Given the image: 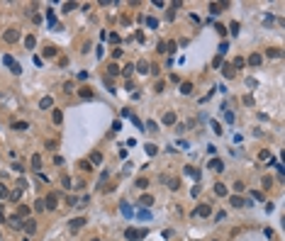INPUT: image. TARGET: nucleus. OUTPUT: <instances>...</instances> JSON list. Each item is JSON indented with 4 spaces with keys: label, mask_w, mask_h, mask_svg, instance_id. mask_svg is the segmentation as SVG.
<instances>
[{
    "label": "nucleus",
    "mask_w": 285,
    "mask_h": 241,
    "mask_svg": "<svg viewBox=\"0 0 285 241\" xmlns=\"http://www.w3.org/2000/svg\"><path fill=\"white\" fill-rule=\"evenodd\" d=\"M125 236H127V241H141L146 236V229H127Z\"/></svg>",
    "instance_id": "nucleus-1"
},
{
    "label": "nucleus",
    "mask_w": 285,
    "mask_h": 241,
    "mask_svg": "<svg viewBox=\"0 0 285 241\" xmlns=\"http://www.w3.org/2000/svg\"><path fill=\"white\" fill-rule=\"evenodd\" d=\"M68 227H71V231H78V229H83V227H85V219H83V217H76V219H71V222H68Z\"/></svg>",
    "instance_id": "nucleus-2"
},
{
    "label": "nucleus",
    "mask_w": 285,
    "mask_h": 241,
    "mask_svg": "<svg viewBox=\"0 0 285 241\" xmlns=\"http://www.w3.org/2000/svg\"><path fill=\"white\" fill-rule=\"evenodd\" d=\"M229 202H232L234 207H244V205L251 207V200H244V197H239V195H232V197H229Z\"/></svg>",
    "instance_id": "nucleus-3"
},
{
    "label": "nucleus",
    "mask_w": 285,
    "mask_h": 241,
    "mask_svg": "<svg viewBox=\"0 0 285 241\" xmlns=\"http://www.w3.org/2000/svg\"><path fill=\"white\" fill-rule=\"evenodd\" d=\"M210 212H212V207H210V205H200L195 212H192V214H197V217H207Z\"/></svg>",
    "instance_id": "nucleus-4"
},
{
    "label": "nucleus",
    "mask_w": 285,
    "mask_h": 241,
    "mask_svg": "<svg viewBox=\"0 0 285 241\" xmlns=\"http://www.w3.org/2000/svg\"><path fill=\"white\" fill-rule=\"evenodd\" d=\"M56 202H59V197H56V195L51 192V195L46 197V202H44V207H49V209H54V207H56Z\"/></svg>",
    "instance_id": "nucleus-5"
},
{
    "label": "nucleus",
    "mask_w": 285,
    "mask_h": 241,
    "mask_svg": "<svg viewBox=\"0 0 285 241\" xmlns=\"http://www.w3.org/2000/svg\"><path fill=\"white\" fill-rule=\"evenodd\" d=\"M51 105H54V98H49V95H46V98H42V100H39V107H42V110H49V107H51Z\"/></svg>",
    "instance_id": "nucleus-6"
},
{
    "label": "nucleus",
    "mask_w": 285,
    "mask_h": 241,
    "mask_svg": "<svg viewBox=\"0 0 285 241\" xmlns=\"http://www.w3.org/2000/svg\"><path fill=\"white\" fill-rule=\"evenodd\" d=\"M12 229H22V222H20V217H10V219H5Z\"/></svg>",
    "instance_id": "nucleus-7"
},
{
    "label": "nucleus",
    "mask_w": 285,
    "mask_h": 241,
    "mask_svg": "<svg viewBox=\"0 0 285 241\" xmlns=\"http://www.w3.org/2000/svg\"><path fill=\"white\" fill-rule=\"evenodd\" d=\"M222 7H227V2H222V5L220 2H212V5H210V12H212V15H220Z\"/></svg>",
    "instance_id": "nucleus-8"
},
{
    "label": "nucleus",
    "mask_w": 285,
    "mask_h": 241,
    "mask_svg": "<svg viewBox=\"0 0 285 241\" xmlns=\"http://www.w3.org/2000/svg\"><path fill=\"white\" fill-rule=\"evenodd\" d=\"M261 61H263L261 54H251V56H249V64H251V66H261Z\"/></svg>",
    "instance_id": "nucleus-9"
},
{
    "label": "nucleus",
    "mask_w": 285,
    "mask_h": 241,
    "mask_svg": "<svg viewBox=\"0 0 285 241\" xmlns=\"http://www.w3.org/2000/svg\"><path fill=\"white\" fill-rule=\"evenodd\" d=\"M5 39H7V41H17V39H20V32H17V29H10V32H5Z\"/></svg>",
    "instance_id": "nucleus-10"
},
{
    "label": "nucleus",
    "mask_w": 285,
    "mask_h": 241,
    "mask_svg": "<svg viewBox=\"0 0 285 241\" xmlns=\"http://www.w3.org/2000/svg\"><path fill=\"white\" fill-rule=\"evenodd\" d=\"M210 166H212V171H224V163H222L220 158H212V161H210Z\"/></svg>",
    "instance_id": "nucleus-11"
},
{
    "label": "nucleus",
    "mask_w": 285,
    "mask_h": 241,
    "mask_svg": "<svg viewBox=\"0 0 285 241\" xmlns=\"http://www.w3.org/2000/svg\"><path fill=\"white\" fill-rule=\"evenodd\" d=\"M163 124H176V115L173 112H166L163 115Z\"/></svg>",
    "instance_id": "nucleus-12"
},
{
    "label": "nucleus",
    "mask_w": 285,
    "mask_h": 241,
    "mask_svg": "<svg viewBox=\"0 0 285 241\" xmlns=\"http://www.w3.org/2000/svg\"><path fill=\"white\" fill-rule=\"evenodd\" d=\"M120 209H122V214H125V217H132V214H134V212H132V207L127 205V202H122V205H120Z\"/></svg>",
    "instance_id": "nucleus-13"
},
{
    "label": "nucleus",
    "mask_w": 285,
    "mask_h": 241,
    "mask_svg": "<svg viewBox=\"0 0 285 241\" xmlns=\"http://www.w3.org/2000/svg\"><path fill=\"white\" fill-rule=\"evenodd\" d=\"M215 192H217L220 197H224V195H227V188H224L222 183H217V185H215Z\"/></svg>",
    "instance_id": "nucleus-14"
},
{
    "label": "nucleus",
    "mask_w": 285,
    "mask_h": 241,
    "mask_svg": "<svg viewBox=\"0 0 285 241\" xmlns=\"http://www.w3.org/2000/svg\"><path fill=\"white\" fill-rule=\"evenodd\" d=\"M34 44H37V39H34V37H25V46H27V49H34Z\"/></svg>",
    "instance_id": "nucleus-15"
},
{
    "label": "nucleus",
    "mask_w": 285,
    "mask_h": 241,
    "mask_svg": "<svg viewBox=\"0 0 285 241\" xmlns=\"http://www.w3.org/2000/svg\"><path fill=\"white\" fill-rule=\"evenodd\" d=\"M78 95H81L83 100H90V98H93V90H88V88H83V90H81Z\"/></svg>",
    "instance_id": "nucleus-16"
},
{
    "label": "nucleus",
    "mask_w": 285,
    "mask_h": 241,
    "mask_svg": "<svg viewBox=\"0 0 285 241\" xmlns=\"http://www.w3.org/2000/svg\"><path fill=\"white\" fill-rule=\"evenodd\" d=\"M137 217H139V219H151V212H149V209H139Z\"/></svg>",
    "instance_id": "nucleus-17"
},
{
    "label": "nucleus",
    "mask_w": 285,
    "mask_h": 241,
    "mask_svg": "<svg viewBox=\"0 0 285 241\" xmlns=\"http://www.w3.org/2000/svg\"><path fill=\"white\" fill-rule=\"evenodd\" d=\"M146 27L156 29V27H158V20H156V17H146Z\"/></svg>",
    "instance_id": "nucleus-18"
},
{
    "label": "nucleus",
    "mask_w": 285,
    "mask_h": 241,
    "mask_svg": "<svg viewBox=\"0 0 285 241\" xmlns=\"http://www.w3.org/2000/svg\"><path fill=\"white\" fill-rule=\"evenodd\" d=\"M180 93H183V95H190V93H192V85H190V83H183V85H180Z\"/></svg>",
    "instance_id": "nucleus-19"
},
{
    "label": "nucleus",
    "mask_w": 285,
    "mask_h": 241,
    "mask_svg": "<svg viewBox=\"0 0 285 241\" xmlns=\"http://www.w3.org/2000/svg\"><path fill=\"white\" fill-rule=\"evenodd\" d=\"M12 127H15V129H17V132H25V129H27V127H30V124H27V122H15V124H12Z\"/></svg>",
    "instance_id": "nucleus-20"
},
{
    "label": "nucleus",
    "mask_w": 285,
    "mask_h": 241,
    "mask_svg": "<svg viewBox=\"0 0 285 241\" xmlns=\"http://www.w3.org/2000/svg\"><path fill=\"white\" fill-rule=\"evenodd\" d=\"M137 188H139V190L149 188V180H146V178H139V180H137Z\"/></svg>",
    "instance_id": "nucleus-21"
},
{
    "label": "nucleus",
    "mask_w": 285,
    "mask_h": 241,
    "mask_svg": "<svg viewBox=\"0 0 285 241\" xmlns=\"http://www.w3.org/2000/svg\"><path fill=\"white\" fill-rule=\"evenodd\" d=\"M144 129H151V132H156V129H158V124L154 122V119H149V122L144 124Z\"/></svg>",
    "instance_id": "nucleus-22"
},
{
    "label": "nucleus",
    "mask_w": 285,
    "mask_h": 241,
    "mask_svg": "<svg viewBox=\"0 0 285 241\" xmlns=\"http://www.w3.org/2000/svg\"><path fill=\"white\" fill-rule=\"evenodd\" d=\"M90 161H93V163H102V154H100V151H95L93 156H90Z\"/></svg>",
    "instance_id": "nucleus-23"
},
{
    "label": "nucleus",
    "mask_w": 285,
    "mask_h": 241,
    "mask_svg": "<svg viewBox=\"0 0 285 241\" xmlns=\"http://www.w3.org/2000/svg\"><path fill=\"white\" fill-rule=\"evenodd\" d=\"M39 163H42V158H39V156H32V166H34V171H39V168H42Z\"/></svg>",
    "instance_id": "nucleus-24"
},
{
    "label": "nucleus",
    "mask_w": 285,
    "mask_h": 241,
    "mask_svg": "<svg viewBox=\"0 0 285 241\" xmlns=\"http://www.w3.org/2000/svg\"><path fill=\"white\" fill-rule=\"evenodd\" d=\"M156 146H154V144H146V154H149V156H156Z\"/></svg>",
    "instance_id": "nucleus-25"
},
{
    "label": "nucleus",
    "mask_w": 285,
    "mask_h": 241,
    "mask_svg": "<svg viewBox=\"0 0 285 241\" xmlns=\"http://www.w3.org/2000/svg\"><path fill=\"white\" fill-rule=\"evenodd\" d=\"M139 71H141V73H149V71H151V66H149L146 61H141V64H139Z\"/></svg>",
    "instance_id": "nucleus-26"
},
{
    "label": "nucleus",
    "mask_w": 285,
    "mask_h": 241,
    "mask_svg": "<svg viewBox=\"0 0 285 241\" xmlns=\"http://www.w3.org/2000/svg\"><path fill=\"white\" fill-rule=\"evenodd\" d=\"M110 73H112V76H120V66H117V64H110Z\"/></svg>",
    "instance_id": "nucleus-27"
},
{
    "label": "nucleus",
    "mask_w": 285,
    "mask_h": 241,
    "mask_svg": "<svg viewBox=\"0 0 285 241\" xmlns=\"http://www.w3.org/2000/svg\"><path fill=\"white\" fill-rule=\"evenodd\" d=\"M25 231H27V234H34V231H37V227H34V222H27V227H25Z\"/></svg>",
    "instance_id": "nucleus-28"
},
{
    "label": "nucleus",
    "mask_w": 285,
    "mask_h": 241,
    "mask_svg": "<svg viewBox=\"0 0 285 241\" xmlns=\"http://www.w3.org/2000/svg\"><path fill=\"white\" fill-rule=\"evenodd\" d=\"M132 71H134V66L129 64V66H125V71H120V73H122V76H127V78H129V76H132Z\"/></svg>",
    "instance_id": "nucleus-29"
},
{
    "label": "nucleus",
    "mask_w": 285,
    "mask_h": 241,
    "mask_svg": "<svg viewBox=\"0 0 285 241\" xmlns=\"http://www.w3.org/2000/svg\"><path fill=\"white\" fill-rule=\"evenodd\" d=\"M141 205H154V197H149V195H144V197H141Z\"/></svg>",
    "instance_id": "nucleus-30"
},
{
    "label": "nucleus",
    "mask_w": 285,
    "mask_h": 241,
    "mask_svg": "<svg viewBox=\"0 0 285 241\" xmlns=\"http://www.w3.org/2000/svg\"><path fill=\"white\" fill-rule=\"evenodd\" d=\"M61 119H63V115L59 112V110H54V122H56V124H61Z\"/></svg>",
    "instance_id": "nucleus-31"
},
{
    "label": "nucleus",
    "mask_w": 285,
    "mask_h": 241,
    "mask_svg": "<svg viewBox=\"0 0 285 241\" xmlns=\"http://www.w3.org/2000/svg\"><path fill=\"white\" fill-rule=\"evenodd\" d=\"M61 183H63V188H73V185H71V178H68V175H63V178H61Z\"/></svg>",
    "instance_id": "nucleus-32"
},
{
    "label": "nucleus",
    "mask_w": 285,
    "mask_h": 241,
    "mask_svg": "<svg viewBox=\"0 0 285 241\" xmlns=\"http://www.w3.org/2000/svg\"><path fill=\"white\" fill-rule=\"evenodd\" d=\"M44 56H56V49H54V46H49V49L44 51Z\"/></svg>",
    "instance_id": "nucleus-33"
},
{
    "label": "nucleus",
    "mask_w": 285,
    "mask_h": 241,
    "mask_svg": "<svg viewBox=\"0 0 285 241\" xmlns=\"http://www.w3.org/2000/svg\"><path fill=\"white\" fill-rule=\"evenodd\" d=\"M46 20H49V25L54 27V22H56V20H54V12H51V10H49V15H46Z\"/></svg>",
    "instance_id": "nucleus-34"
},
{
    "label": "nucleus",
    "mask_w": 285,
    "mask_h": 241,
    "mask_svg": "<svg viewBox=\"0 0 285 241\" xmlns=\"http://www.w3.org/2000/svg\"><path fill=\"white\" fill-rule=\"evenodd\" d=\"M244 66V59H234V68H241Z\"/></svg>",
    "instance_id": "nucleus-35"
},
{
    "label": "nucleus",
    "mask_w": 285,
    "mask_h": 241,
    "mask_svg": "<svg viewBox=\"0 0 285 241\" xmlns=\"http://www.w3.org/2000/svg\"><path fill=\"white\" fill-rule=\"evenodd\" d=\"M224 119H227V122L232 124V122H234V115H232V112H224Z\"/></svg>",
    "instance_id": "nucleus-36"
},
{
    "label": "nucleus",
    "mask_w": 285,
    "mask_h": 241,
    "mask_svg": "<svg viewBox=\"0 0 285 241\" xmlns=\"http://www.w3.org/2000/svg\"><path fill=\"white\" fill-rule=\"evenodd\" d=\"M27 214H30V209H27V207L22 205V207H20V217H27Z\"/></svg>",
    "instance_id": "nucleus-37"
},
{
    "label": "nucleus",
    "mask_w": 285,
    "mask_h": 241,
    "mask_svg": "<svg viewBox=\"0 0 285 241\" xmlns=\"http://www.w3.org/2000/svg\"><path fill=\"white\" fill-rule=\"evenodd\" d=\"M251 197H253V200H263V195H261L258 190H253V192H251Z\"/></svg>",
    "instance_id": "nucleus-38"
},
{
    "label": "nucleus",
    "mask_w": 285,
    "mask_h": 241,
    "mask_svg": "<svg viewBox=\"0 0 285 241\" xmlns=\"http://www.w3.org/2000/svg\"><path fill=\"white\" fill-rule=\"evenodd\" d=\"M212 129H215V134H222V127L217 124V122H212Z\"/></svg>",
    "instance_id": "nucleus-39"
},
{
    "label": "nucleus",
    "mask_w": 285,
    "mask_h": 241,
    "mask_svg": "<svg viewBox=\"0 0 285 241\" xmlns=\"http://www.w3.org/2000/svg\"><path fill=\"white\" fill-rule=\"evenodd\" d=\"M0 197H7V188L5 185H0Z\"/></svg>",
    "instance_id": "nucleus-40"
},
{
    "label": "nucleus",
    "mask_w": 285,
    "mask_h": 241,
    "mask_svg": "<svg viewBox=\"0 0 285 241\" xmlns=\"http://www.w3.org/2000/svg\"><path fill=\"white\" fill-rule=\"evenodd\" d=\"M0 222H5V212H2V207H0Z\"/></svg>",
    "instance_id": "nucleus-41"
},
{
    "label": "nucleus",
    "mask_w": 285,
    "mask_h": 241,
    "mask_svg": "<svg viewBox=\"0 0 285 241\" xmlns=\"http://www.w3.org/2000/svg\"><path fill=\"white\" fill-rule=\"evenodd\" d=\"M90 241H100V239H90Z\"/></svg>",
    "instance_id": "nucleus-42"
}]
</instances>
